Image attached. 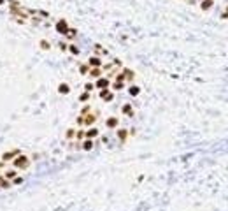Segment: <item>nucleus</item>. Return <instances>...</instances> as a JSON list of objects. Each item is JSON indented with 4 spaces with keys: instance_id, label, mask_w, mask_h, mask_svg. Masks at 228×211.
<instances>
[{
    "instance_id": "1",
    "label": "nucleus",
    "mask_w": 228,
    "mask_h": 211,
    "mask_svg": "<svg viewBox=\"0 0 228 211\" xmlns=\"http://www.w3.org/2000/svg\"><path fill=\"white\" fill-rule=\"evenodd\" d=\"M30 164H32V160H30V157H28V155H25V153H19V155L12 160L14 169H21V171L28 169V167H30Z\"/></svg>"
},
{
    "instance_id": "2",
    "label": "nucleus",
    "mask_w": 228,
    "mask_h": 211,
    "mask_svg": "<svg viewBox=\"0 0 228 211\" xmlns=\"http://www.w3.org/2000/svg\"><path fill=\"white\" fill-rule=\"evenodd\" d=\"M95 121H97V114H93V113H88V114H84V116L79 114V118H77V125H84V127H90V125H93Z\"/></svg>"
},
{
    "instance_id": "3",
    "label": "nucleus",
    "mask_w": 228,
    "mask_h": 211,
    "mask_svg": "<svg viewBox=\"0 0 228 211\" xmlns=\"http://www.w3.org/2000/svg\"><path fill=\"white\" fill-rule=\"evenodd\" d=\"M19 153H21V150H11V151H5V153H2L0 160H2V162H5V164H7V162H12V160H14Z\"/></svg>"
},
{
    "instance_id": "4",
    "label": "nucleus",
    "mask_w": 228,
    "mask_h": 211,
    "mask_svg": "<svg viewBox=\"0 0 228 211\" xmlns=\"http://www.w3.org/2000/svg\"><path fill=\"white\" fill-rule=\"evenodd\" d=\"M68 28H70V26H68V23H67L65 19H58V21L54 23V30H56L58 33H61V35H65Z\"/></svg>"
},
{
    "instance_id": "5",
    "label": "nucleus",
    "mask_w": 228,
    "mask_h": 211,
    "mask_svg": "<svg viewBox=\"0 0 228 211\" xmlns=\"http://www.w3.org/2000/svg\"><path fill=\"white\" fill-rule=\"evenodd\" d=\"M109 85H111V81H109L107 77H98L97 83H95V86H97L98 90H105V88H109Z\"/></svg>"
},
{
    "instance_id": "6",
    "label": "nucleus",
    "mask_w": 228,
    "mask_h": 211,
    "mask_svg": "<svg viewBox=\"0 0 228 211\" xmlns=\"http://www.w3.org/2000/svg\"><path fill=\"white\" fill-rule=\"evenodd\" d=\"M100 99H102V100H105V102H111V100L114 99V93H112L109 88H105V90H100Z\"/></svg>"
},
{
    "instance_id": "7",
    "label": "nucleus",
    "mask_w": 228,
    "mask_h": 211,
    "mask_svg": "<svg viewBox=\"0 0 228 211\" xmlns=\"http://www.w3.org/2000/svg\"><path fill=\"white\" fill-rule=\"evenodd\" d=\"M105 125H107L109 129H116V127H119V118H118V116H109V118L105 120Z\"/></svg>"
},
{
    "instance_id": "8",
    "label": "nucleus",
    "mask_w": 228,
    "mask_h": 211,
    "mask_svg": "<svg viewBox=\"0 0 228 211\" xmlns=\"http://www.w3.org/2000/svg\"><path fill=\"white\" fill-rule=\"evenodd\" d=\"M88 65H90V67H102V60H100V56H97V55L90 56V58H88Z\"/></svg>"
},
{
    "instance_id": "9",
    "label": "nucleus",
    "mask_w": 228,
    "mask_h": 211,
    "mask_svg": "<svg viewBox=\"0 0 228 211\" xmlns=\"http://www.w3.org/2000/svg\"><path fill=\"white\" fill-rule=\"evenodd\" d=\"M98 134H100L98 129H97V127H91V129H88V130L84 132V137H86V139H93V137H98Z\"/></svg>"
},
{
    "instance_id": "10",
    "label": "nucleus",
    "mask_w": 228,
    "mask_h": 211,
    "mask_svg": "<svg viewBox=\"0 0 228 211\" xmlns=\"http://www.w3.org/2000/svg\"><path fill=\"white\" fill-rule=\"evenodd\" d=\"M91 77H102V67H90V72H88Z\"/></svg>"
},
{
    "instance_id": "11",
    "label": "nucleus",
    "mask_w": 228,
    "mask_h": 211,
    "mask_svg": "<svg viewBox=\"0 0 228 211\" xmlns=\"http://www.w3.org/2000/svg\"><path fill=\"white\" fill-rule=\"evenodd\" d=\"M121 74H123V77H125V81H132V79L135 77V74H133V70H130V69H123V70H121Z\"/></svg>"
},
{
    "instance_id": "12",
    "label": "nucleus",
    "mask_w": 228,
    "mask_h": 211,
    "mask_svg": "<svg viewBox=\"0 0 228 211\" xmlns=\"http://www.w3.org/2000/svg\"><path fill=\"white\" fill-rule=\"evenodd\" d=\"M93 146H95V143H93L91 139H84V141H83V144H81V148H83L84 151H90V150H93Z\"/></svg>"
},
{
    "instance_id": "13",
    "label": "nucleus",
    "mask_w": 228,
    "mask_h": 211,
    "mask_svg": "<svg viewBox=\"0 0 228 211\" xmlns=\"http://www.w3.org/2000/svg\"><path fill=\"white\" fill-rule=\"evenodd\" d=\"M58 93H61V95H67V93H70V86H68L67 83H61V85H58Z\"/></svg>"
},
{
    "instance_id": "14",
    "label": "nucleus",
    "mask_w": 228,
    "mask_h": 211,
    "mask_svg": "<svg viewBox=\"0 0 228 211\" xmlns=\"http://www.w3.org/2000/svg\"><path fill=\"white\" fill-rule=\"evenodd\" d=\"M63 37H65V39H68V40H72V39H76V37H77V30H76V28H68V30H67V33H65Z\"/></svg>"
},
{
    "instance_id": "15",
    "label": "nucleus",
    "mask_w": 228,
    "mask_h": 211,
    "mask_svg": "<svg viewBox=\"0 0 228 211\" xmlns=\"http://www.w3.org/2000/svg\"><path fill=\"white\" fill-rule=\"evenodd\" d=\"M126 137H128V130H126V129H119V130H118V139H119L121 143H125Z\"/></svg>"
},
{
    "instance_id": "16",
    "label": "nucleus",
    "mask_w": 228,
    "mask_h": 211,
    "mask_svg": "<svg viewBox=\"0 0 228 211\" xmlns=\"http://www.w3.org/2000/svg\"><path fill=\"white\" fill-rule=\"evenodd\" d=\"M121 111H123L126 116H132V114H133V107H132V104H123Z\"/></svg>"
},
{
    "instance_id": "17",
    "label": "nucleus",
    "mask_w": 228,
    "mask_h": 211,
    "mask_svg": "<svg viewBox=\"0 0 228 211\" xmlns=\"http://www.w3.org/2000/svg\"><path fill=\"white\" fill-rule=\"evenodd\" d=\"M11 187H12L11 180H7V178H4V176H2V180H0V188H2V190H5V188H11Z\"/></svg>"
},
{
    "instance_id": "18",
    "label": "nucleus",
    "mask_w": 228,
    "mask_h": 211,
    "mask_svg": "<svg viewBox=\"0 0 228 211\" xmlns=\"http://www.w3.org/2000/svg\"><path fill=\"white\" fill-rule=\"evenodd\" d=\"M35 16H40V18H44V19H49V18H51V14H49L47 11H42V9H35Z\"/></svg>"
},
{
    "instance_id": "19",
    "label": "nucleus",
    "mask_w": 228,
    "mask_h": 211,
    "mask_svg": "<svg viewBox=\"0 0 228 211\" xmlns=\"http://www.w3.org/2000/svg\"><path fill=\"white\" fill-rule=\"evenodd\" d=\"M18 176V169H11V171H5V174H4V178H7V180H14Z\"/></svg>"
},
{
    "instance_id": "20",
    "label": "nucleus",
    "mask_w": 228,
    "mask_h": 211,
    "mask_svg": "<svg viewBox=\"0 0 228 211\" xmlns=\"http://www.w3.org/2000/svg\"><path fill=\"white\" fill-rule=\"evenodd\" d=\"M39 46H40V49H44V51H49V49H51V42L46 40V39H42V40L39 42Z\"/></svg>"
},
{
    "instance_id": "21",
    "label": "nucleus",
    "mask_w": 228,
    "mask_h": 211,
    "mask_svg": "<svg viewBox=\"0 0 228 211\" xmlns=\"http://www.w3.org/2000/svg\"><path fill=\"white\" fill-rule=\"evenodd\" d=\"M128 93H130L132 97H135V95H139V93H140V88H139L137 85H132V86L128 88Z\"/></svg>"
},
{
    "instance_id": "22",
    "label": "nucleus",
    "mask_w": 228,
    "mask_h": 211,
    "mask_svg": "<svg viewBox=\"0 0 228 211\" xmlns=\"http://www.w3.org/2000/svg\"><path fill=\"white\" fill-rule=\"evenodd\" d=\"M212 4H214L212 0H202V2H200V7H202L204 11H207V9H211V7H212Z\"/></svg>"
},
{
    "instance_id": "23",
    "label": "nucleus",
    "mask_w": 228,
    "mask_h": 211,
    "mask_svg": "<svg viewBox=\"0 0 228 211\" xmlns=\"http://www.w3.org/2000/svg\"><path fill=\"white\" fill-rule=\"evenodd\" d=\"M79 72H81L83 76H84V74H88V72H90V65H88V63H83V65H79Z\"/></svg>"
},
{
    "instance_id": "24",
    "label": "nucleus",
    "mask_w": 228,
    "mask_h": 211,
    "mask_svg": "<svg viewBox=\"0 0 228 211\" xmlns=\"http://www.w3.org/2000/svg\"><path fill=\"white\" fill-rule=\"evenodd\" d=\"M90 97H91V95H90V92H84V93H81V95H79V100H81V102H88V100H90Z\"/></svg>"
},
{
    "instance_id": "25",
    "label": "nucleus",
    "mask_w": 228,
    "mask_h": 211,
    "mask_svg": "<svg viewBox=\"0 0 228 211\" xmlns=\"http://www.w3.org/2000/svg\"><path fill=\"white\" fill-rule=\"evenodd\" d=\"M68 51H70L72 55H79V48H77L76 44H68Z\"/></svg>"
},
{
    "instance_id": "26",
    "label": "nucleus",
    "mask_w": 228,
    "mask_h": 211,
    "mask_svg": "<svg viewBox=\"0 0 228 211\" xmlns=\"http://www.w3.org/2000/svg\"><path fill=\"white\" fill-rule=\"evenodd\" d=\"M81 139H86L84 137V130H76V141H81Z\"/></svg>"
},
{
    "instance_id": "27",
    "label": "nucleus",
    "mask_w": 228,
    "mask_h": 211,
    "mask_svg": "<svg viewBox=\"0 0 228 211\" xmlns=\"http://www.w3.org/2000/svg\"><path fill=\"white\" fill-rule=\"evenodd\" d=\"M123 86H125V81H116V83L112 85V88H114V90H121Z\"/></svg>"
},
{
    "instance_id": "28",
    "label": "nucleus",
    "mask_w": 228,
    "mask_h": 211,
    "mask_svg": "<svg viewBox=\"0 0 228 211\" xmlns=\"http://www.w3.org/2000/svg\"><path fill=\"white\" fill-rule=\"evenodd\" d=\"M72 137H76V129H68L67 130V139H72Z\"/></svg>"
},
{
    "instance_id": "29",
    "label": "nucleus",
    "mask_w": 228,
    "mask_h": 211,
    "mask_svg": "<svg viewBox=\"0 0 228 211\" xmlns=\"http://www.w3.org/2000/svg\"><path fill=\"white\" fill-rule=\"evenodd\" d=\"M23 181H25V180H23V178H19V176H16L14 180H11V183H12V185H21Z\"/></svg>"
},
{
    "instance_id": "30",
    "label": "nucleus",
    "mask_w": 228,
    "mask_h": 211,
    "mask_svg": "<svg viewBox=\"0 0 228 211\" xmlns=\"http://www.w3.org/2000/svg\"><path fill=\"white\" fill-rule=\"evenodd\" d=\"M88 113H91V107H90V106H84V107L81 109V116H84V114H88Z\"/></svg>"
},
{
    "instance_id": "31",
    "label": "nucleus",
    "mask_w": 228,
    "mask_h": 211,
    "mask_svg": "<svg viewBox=\"0 0 228 211\" xmlns=\"http://www.w3.org/2000/svg\"><path fill=\"white\" fill-rule=\"evenodd\" d=\"M58 48H60V49H61V51H67V49H68V44H67V42H63V40H61V42H60V44H58Z\"/></svg>"
},
{
    "instance_id": "32",
    "label": "nucleus",
    "mask_w": 228,
    "mask_h": 211,
    "mask_svg": "<svg viewBox=\"0 0 228 211\" xmlns=\"http://www.w3.org/2000/svg\"><path fill=\"white\" fill-rule=\"evenodd\" d=\"M93 86H95L93 83H86V85H84V92H91V90H93Z\"/></svg>"
},
{
    "instance_id": "33",
    "label": "nucleus",
    "mask_w": 228,
    "mask_h": 211,
    "mask_svg": "<svg viewBox=\"0 0 228 211\" xmlns=\"http://www.w3.org/2000/svg\"><path fill=\"white\" fill-rule=\"evenodd\" d=\"M4 164H5V162H2V160H0V169H2V167H4Z\"/></svg>"
},
{
    "instance_id": "34",
    "label": "nucleus",
    "mask_w": 228,
    "mask_h": 211,
    "mask_svg": "<svg viewBox=\"0 0 228 211\" xmlns=\"http://www.w3.org/2000/svg\"><path fill=\"white\" fill-rule=\"evenodd\" d=\"M5 4V0H0V5H4Z\"/></svg>"
},
{
    "instance_id": "35",
    "label": "nucleus",
    "mask_w": 228,
    "mask_h": 211,
    "mask_svg": "<svg viewBox=\"0 0 228 211\" xmlns=\"http://www.w3.org/2000/svg\"><path fill=\"white\" fill-rule=\"evenodd\" d=\"M0 180H2V176H0Z\"/></svg>"
}]
</instances>
